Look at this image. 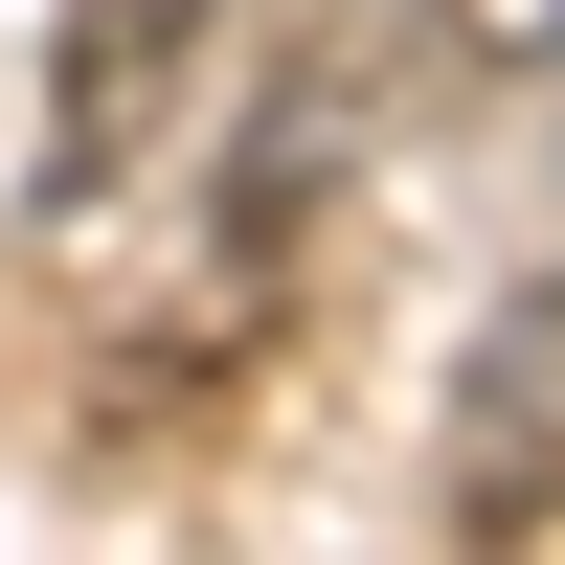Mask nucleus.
Returning <instances> with one entry per match:
<instances>
[{
	"instance_id": "obj_1",
	"label": "nucleus",
	"mask_w": 565,
	"mask_h": 565,
	"mask_svg": "<svg viewBox=\"0 0 565 565\" xmlns=\"http://www.w3.org/2000/svg\"><path fill=\"white\" fill-rule=\"evenodd\" d=\"M430 45L498 68V90H565V0H430Z\"/></svg>"
}]
</instances>
